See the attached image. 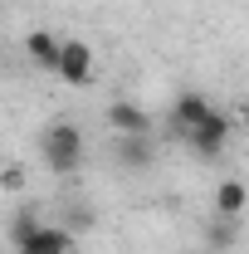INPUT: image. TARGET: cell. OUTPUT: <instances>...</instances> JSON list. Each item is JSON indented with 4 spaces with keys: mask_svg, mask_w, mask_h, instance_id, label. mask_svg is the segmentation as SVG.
<instances>
[{
    "mask_svg": "<svg viewBox=\"0 0 249 254\" xmlns=\"http://www.w3.org/2000/svg\"><path fill=\"white\" fill-rule=\"evenodd\" d=\"M39 157H44V166H49L54 176L78 171V166H83V132L68 123V118L49 123V127H44V137H39Z\"/></svg>",
    "mask_w": 249,
    "mask_h": 254,
    "instance_id": "1",
    "label": "cell"
},
{
    "mask_svg": "<svg viewBox=\"0 0 249 254\" xmlns=\"http://www.w3.org/2000/svg\"><path fill=\"white\" fill-rule=\"evenodd\" d=\"M15 250H20V254H78V240H73L63 225L39 220L30 235H20V240H15Z\"/></svg>",
    "mask_w": 249,
    "mask_h": 254,
    "instance_id": "3",
    "label": "cell"
},
{
    "mask_svg": "<svg viewBox=\"0 0 249 254\" xmlns=\"http://www.w3.org/2000/svg\"><path fill=\"white\" fill-rule=\"evenodd\" d=\"M25 54H30V64L34 68H49L54 73V59H59V39L49 30H34V34H25Z\"/></svg>",
    "mask_w": 249,
    "mask_h": 254,
    "instance_id": "9",
    "label": "cell"
},
{
    "mask_svg": "<svg viewBox=\"0 0 249 254\" xmlns=\"http://www.w3.org/2000/svg\"><path fill=\"white\" fill-rule=\"evenodd\" d=\"M54 73H59L68 88H83V83H93V49H88L83 39H59Z\"/></svg>",
    "mask_w": 249,
    "mask_h": 254,
    "instance_id": "4",
    "label": "cell"
},
{
    "mask_svg": "<svg viewBox=\"0 0 249 254\" xmlns=\"http://www.w3.org/2000/svg\"><path fill=\"white\" fill-rule=\"evenodd\" d=\"M230 137H235V118H230V113H220L215 103H210V113L200 118V127L190 132L186 142H190V152H195V157L215 161V157H225V147H230Z\"/></svg>",
    "mask_w": 249,
    "mask_h": 254,
    "instance_id": "2",
    "label": "cell"
},
{
    "mask_svg": "<svg viewBox=\"0 0 249 254\" xmlns=\"http://www.w3.org/2000/svg\"><path fill=\"white\" fill-rule=\"evenodd\" d=\"M152 161H156L152 137H118V166H127V171H147Z\"/></svg>",
    "mask_w": 249,
    "mask_h": 254,
    "instance_id": "8",
    "label": "cell"
},
{
    "mask_svg": "<svg viewBox=\"0 0 249 254\" xmlns=\"http://www.w3.org/2000/svg\"><path fill=\"white\" fill-rule=\"evenodd\" d=\"M205 245H210L215 254L235 250V245H240V220H225V215H210V225H205Z\"/></svg>",
    "mask_w": 249,
    "mask_h": 254,
    "instance_id": "10",
    "label": "cell"
},
{
    "mask_svg": "<svg viewBox=\"0 0 249 254\" xmlns=\"http://www.w3.org/2000/svg\"><path fill=\"white\" fill-rule=\"evenodd\" d=\"M245 200H249L245 181H235V176H230V181H220V186H215V200H210L215 210H210V215H225V220H240V215H245Z\"/></svg>",
    "mask_w": 249,
    "mask_h": 254,
    "instance_id": "7",
    "label": "cell"
},
{
    "mask_svg": "<svg viewBox=\"0 0 249 254\" xmlns=\"http://www.w3.org/2000/svg\"><path fill=\"white\" fill-rule=\"evenodd\" d=\"M0 190H25V166H0Z\"/></svg>",
    "mask_w": 249,
    "mask_h": 254,
    "instance_id": "11",
    "label": "cell"
},
{
    "mask_svg": "<svg viewBox=\"0 0 249 254\" xmlns=\"http://www.w3.org/2000/svg\"><path fill=\"white\" fill-rule=\"evenodd\" d=\"M108 127L118 137H152V113L132 98H118V103H108Z\"/></svg>",
    "mask_w": 249,
    "mask_h": 254,
    "instance_id": "5",
    "label": "cell"
},
{
    "mask_svg": "<svg viewBox=\"0 0 249 254\" xmlns=\"http://www.w3.org/2000/svg\"><path fill=\"white\" fill-rule=\"evenodd\" d=\"M205 113H210V98H205V93H195V88H190V93H181L176 103H171V137H181V142H186L190 132L200 127V118H205Z\"/></svg>",
    "mask_w": 249,
    "mask_h": 254,
    "instance_id": "6",
    "label": "cell"
}]
</instances>
